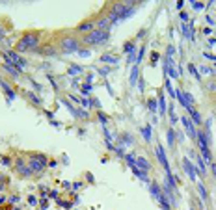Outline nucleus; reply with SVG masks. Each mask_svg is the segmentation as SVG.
Returning <instances> with one entry per match:
<instances>
[{
  "mask_svg": "<svg viewBox=\"0 0 216 210\" xmlns=\"http://www.w3.org/2000/svg\"><path fill=\"white\" fill-rule=\"evenodd\" d=\"M39 32H26L21 39L15 43V52H28L39 47Z\"/></svg>",
  "mask_w": 216,
  "mask_h": 210,
  "instance_id": "f257e3e1",
  "label": "nucleus"
},
{
  "mask_svg": "<svg viewBox=\"0 0 216 210\" xmlns=\"http://www.w3.org/2000/svg\"><path fill=\"white\" fill-rule=\"evenodd\" d=\"M110 37V32L108 30H91L86 37H84V43H88V45H101L104 43V41H108Z\"/></svg>",
  "mask_w": 216,
  "mask_h": 210,
  "instance_id": "f03ea898",
  "label": "nucleus"
},
{
  "mask_svg": "<svg viewBox=\"0 0 216 210\" xmlns=\"http://www.w3.org/2000/svg\"><path fill=\"white\" fill-rule=\"evenodd\" d=\"M47 166H49L47 156H43V155H32V156H30L28 167L32 169V173H39V171H43Z\"/></svg>",
  "mask_w": 216,
  "mask_h": 210,
  "instance_id": "7ed1b4c3",
  "label": "nucleus"
},
{
  "mask_svg": "<svg viewBox=\"0 0 216 210\" xmlns=\"http://www.w3.org/2000/svg\"><path fill=\"white\" fill-rule=\"evenodd\" d=\"M60 45H62V50H63L65 54H69V52H78V50H80V43H78V39H77V37H71V35L63 37Z\"/></svg>",
  "mask_w": 216,
  "mask_h": 210,
  "instance_id": "20e7f679",
  "label": "nucleus"
},
{
  "mask_svg": "<svg viewBox=\"0 0 216 210\" xmlns=\"http://www.w3.org/2000/svg\"><path fill=\"white\" fill-rule=\"evenodd\" d=\"M4 60H6V63H11V65H17V67H26V60H23L19 52H15V50H6L4 52Z\"/></svg>",
  "mask_w": 216,
  "mask_h": 210,
  "instance_id": "39448f33",
  "label": "nucleus"
},
{
  "mask_svg": "<svg viewBox=\"0 0 216 210\" xmlns=\"http://www.w3.org/2000/svg\"><path fill=\"white\" fill-rule=\"evenodd\" d=\"M151 193L155 195V199L160 203V206H162V210H170V203H168V199L164 197V192H160V188H158V184L157 182H153L151 184Z\"/></svg>",
  "mask_w": 216,
  "mask_h": 210,
  "instance_id": "423d86ee",
  "label": "nucleus"
},
{
  "mask_svg": "<svg viewBox=\"0 0 216 210\" xmlns=\"http://www.w3.org/2000/svg\"><path fill=\"white\" fill-rule=\"evenodd\" d=\"M179 121H183V125H184V129H186L188 136L192 138V140H196V138H198V132H196V129H194V121H190L186 115H183Z\"/></svg>",
  "mask_w": 216,
  "mask_h": 210,
  "instance_id": "0eeeda50",
  "label": "nucleus"
},
{
  "mask_svg": "<svg viewBox=\"0 0 216 210\" xmlns=\"http://www.w3.org/2000/svg\"><path fill=\"white\" fill-rule=\"evenodd\" d=\"M190 155L196 158V167H198V171L201 173V175H205V173H207V167H205V164H203L201 155H199V152H190Z\"/></svg>",
  "mask_w": 216,
  "mask_h": 210,
  "instance_id": "6e6552de",
  "label": "nucleus"
},
{
  "mask_svg": "<svg viewBox=\"0 0 216 210\" xmlns=\"http://www.w3.org/2000/svg\"><path fill=\"white\" fill-rule=\"evenodd\" d=\"M15 167H17V171L21 173V175H24V177L32 175V169H30V167H28V164H24L23 160H17V164H15Z\"/></svg>",
  "mask_w": 216,
  "mask_h": 210,
  "instance_id": "1a4fd4ad",
  "label": "nucleus"
},
{
  "mask_svg": "<svg viewBox=\"0 0 216 210\" xmlns=\"http://www.w3.org/2000/svg\"><path fill=\"white\" fill-rule=\"evenodd\" d=\"M136 167H138V169H142V171H149V169H151V164H149L147 158L136 156Z\"/></svg>",
  "mask_w": 216,
  "mask_h": 210,
  "instance_id": "9d476101",
  "label": "nucleus"
},
{
  "mask_svg": "<svg viewBox=\"0 0 216 210\" xmlns=\"http://www.w3.org/2000/svg\"><path fill=\"white\" fill-rule=\"evenodd\" d=\"M183 167H184V171H186L188 175H190V178H192V181H196V171H194V166L190 164V160H188V158H184V160H183Z\"/></svg>",
  "mask_w": 216,
  "mask_h": 210,
  "instance_id": "9b49d317",
  "label": "nucleus"
},
{
  "mask_svg": "<svg viewBox=\"0 0 216 210\" xmlns=\"http://www.w3.org/2000/svg\"><path fill=\"white\" fill-rule=\"evenodd\" d=\"M93 30V20H86V22H82V24H78V32H91Z\"/></svg>",
  "mask_w": 216,
  "mask_h": 210,
  "instance_id": "f8f14e48",
  "label": "nucleus"
},
{
  "mask_svg": "<svg viewBox=\"0 0 216 210\" xmlns=\"http://www.w3.org/2000/svg\"><path fill=\"white\" fill-rule=\"evenodd\" d=\"M0 86H2V89L6 91V95L9 97V99H15V93H13V89L9 88V86H8V84H6V82H4L2 78H0Z\"/></svg>",
  "mask_w": 216,
  "mask_h": 210,
  "instance_id": "ddd939ff",
  "label": "nucleus"
},
{
  "mask_svg": "<svg viewBox=\"0 0 216 210\" xmlns=\"http://www.w3.org/2000/svg\"><path fill=\"white\" fill-rule=\"evenodd\" d=\"M198 192H199V199H201V201H207V199H209L207 190H205V186H203L201 182H198Z\"/></svg>",
  "mask_w": 216,
  "mask_h": 210,
  "instance_id": "4468645a",
  "label": "nucleus"
},
{
  "mask_svg": "<svg viewBox=\"0 0 216 210\" xmlns=\"http://www.w3.org/2000/svg\"><path fill=\"white\" fill-rule=\"evenodd\" d=\"M101 61H104V63H117V58H115V56H112V54H104L103 58H101Z\"/></svg>",
  "mask_w": 216,
  "mask_h": 210,
  "instance_id": "2eb2a0df",
  "label": "nucleus"
},
{
  "mask_svg": "<svg viewBox=\"0 0 216 210\" xmlns=\"http://www.w3.org/2000/svg\"><path fill=\"white\" fill-rule=\"evenodd\" d=\"M132 171H134V175H136V177H140V178H142V181H145V182L149 181V178H147V175H145V171L138 169V167H132Z\"/></svg>",
  "mask_w": 216,
  "mask_h": 210,
  "instance_id": "dca6fc26",
  "label": "nucleus"
},
{
  "mask_svg": "<svg viewBox=\"0 0 216 210\" xmlns=\"http://www.w3.org/2000/svg\"><path fill=\"white\" fill-rule=\"evenodd\" d=\"M140 71H138V65H134L132 67V73H130V84H136V78H138Z\"/></svg>",
  "mask_w": 216,
  "mask_h": 210,
  "instance_id": "f3484780",
  "label": "nucleus"
},
{
  "mask_svg": "<svg viewBox=\"0 0 216 210\" xmlns=\"http://www.w3.org/2000/svg\"><path fill=\"white\" fill-rule=\"evenodd\" d=\"M190 115H192V119H194V123H198V125H199V123H201V115H199V112L198 110H190Z\"/></svg>",
  "mask_w": 216,
  "mask_h": 210,
  "instance_id": "a211bd4d",
  "label": "nucleus"
},
{
  "mask_svg": "<svg viewBox=\"0 0 216 210\" xmlns=\"http://www.w3.org/2000/svg\"><path fill=\"white\" fill-rule=\"evenodd\" d=\"M158 110H160V114H162V115L166 114V100H164V97H162V95L158 97Z\"/></svg>",
  "mask_w": 216,
  "mask_h": 210,
  "instance_id": "6ab92c4d",
  "label": "nucleus"
},
{
  "mask_svg": "<svg viewBox=\"0 0 216 210\" xmlns=\"http://www.w3.org/2000/svg\"><path fill=\"white\" fill-rule=\"evenodd\" d=\"M132 50H136V48H134V43H132V41H129V43H125V45H123V52L130 54Z\"/></svg>",
  "mask_w": 216,
  "mask_h": 210,
  "instance_id": "aec40b11",
  "label": "nucleus"
},
{
  "mask_svg": "<svg viewBox=\"0 0 216 210\" xmlns=\"http://www.w3.org/2000/svg\"><path fill=\"white\" fill-rule=\"evenodd\" d=\"M188 71H190V73H192V76H194L196 80H199V78H201V76H199V73H198V69H196V65H194V63H190V65H188Z\"/></svg>",
  "mask_w": 216,
  "mask_h": 210,
  "instance_id": "412c9836",
  "label": "nucleus"
},
{
  "mask_svg": "<svg viewBox=\"0 0 216 210\" xmlns=\"http://www.w3.org/2000/svg\"><path fill=\"white\" fill-rule=\"evenodd\" d=\"M142 134H144V138H145V141H151V129H149V126H144V129H142Z\"/></svg>",
  "mask_w": 216,
  "mask_h": 210,
  "instance_id": "4be33fe9",
  "label": "nucleus"
},
{
  "mask_svg": "<svg viewBox=\"0 0 216 210\" xmlns=\"http://www.w3.org/2000/svg\"><path fill=\"white\" fill-rule=\"evenodd\" d=\"M147 106H149V110H151L153 114H155V112H157V108H158V106H157V100H155V99H149Z\"/></svg>",
  "mask_w": 216,
  "mask_h": 210,
  "instance_id": "5701e85b",
  "label": "nucleus"
},
{
  "mask_svg": "<svg viewBox=\"0 0 216 210\" xmlns=\"http://www.w3.org/2000/svg\"><path fill=\"white\" fill-rule=\"evenodd\" d=\"M99 26H101V30H106V26H110V20H108V17H104V19H101V20H99Z\"/></svg>",
  "mask_w": 216,
  "mask_h": 210,
  "instance_id": "b1692460",
  "label": "nucleus"
},
{
  "mask_svg": "<svg viewBox=\"0 0 216 210\" xmlns=\"http://www.w3.org/2000/svg\"><path fill=\"white\" fill-rule=\"evenodd\" d=\"M173 129H168V145H173Z\"/></svg>",
  "mask_w": 216,
  "mask_h": 210,
  "instance_id": "393cba45",
  "label": "nucleus"
},
{
  "mask_svg": "<svg viewBox=\"0 0 216 210\" xmlns=\"http://www.w3.org/2000/svg\"><path fill=\"white\" fill-rule=\"evenodd\" d=\"M82 71V67H78V65H73V67H69V74H77Z\"/></svg>",
  "mask_w": 216,
  "mask_h": 210,
  "instance_id": "a878e982",
  "label": "nucleus"
},
{
  "mask_svg": "<svg viewBox=\"0 0 216 210\" xmlns=\"http://www.w3.org/2000/svg\"><path fill=\"white\" fill-rule=\"evenodd\" d=\"M89 54H91L89 50H78V56H82V58H88Z\"/></svg>",
  "mask_w": 216,
  "mask_h": 210,
  "instance_id": "bb28decb",
  "label": "nucleus"
},
{
  "mask_svg": "<svg viewBox=\"0 0 216 210\" xmlns=\"http://www.w3.org/2000/svg\"><path fill=\"white\" fill-rule=\"evenodd\" d=\"M89 89H91V86H89V84H86V86L82 88V93H84V95H89Z\"/></svg>",
  "mask_w": 216,
  "mask_h": 210,
  "instance_id": "cd10ccee",
  "label": "nucleus"
},
{
  "mask_svg": "<svg viewBox=\"0 0 216 210\" xmlns=\"http://www.w3.org/2000/svg\"><path fill=\"white\" fill-rule=\"evenodd\" d=\"M99 119H101V123L103 125H106V121H108V117L104 115V114H99Z\"/></svg>",
  "mask_w": 216,
  "mask_h": 210,
  "instance_id": "c85d7f7f",
  "label": "nucleus"
},
{
  "mask_svg": "<svg viewBox=\"0 0 216 210\" xmlns=\"http://www.w3.org/2000/svg\"><path fill=\"white\" fill-rule=\"evenodd\" d=\"M80 104H82L84 108H89V100L88 99H82V100H80Z\"/></svg>",
  "mask_w": 216,
  "mask_h": 210,
  "instance_id": "c756f323",
  "label": "nucleus"
},
{
  "mask_svg": "<svg viewBox=\"0 0 216 210\" xmlns=\"http://www.w3.org/2000/svg\"><path fill=\"white\" fill-rule=\"evenodd\" d=\"M192 6H194V9H203V4L201 2H194Z\"/></svg>",
  "mask_w": 216,
  "mask_h": 210,
  "instance_id": "7c9ffc66",
  "label": "nucleus"
},
{
  "mask_svg": "<svg viewBox=\"0 0 216 210\" xmlns=\"http://www.w3.org/2000/svg\"><path fill=\"white\" fill-rule=\"evenodd\" d=\"M199 69H201V73H205V74H210V73H212V69H209V67H199Z\"/></svg>",
  "mask_w": 216,
  "mask_h": 210,
  "instance_id": "2f4dec72",
  "label": "nucleus"
},
{
  "mask_svg": "<svg viewBox=\"0 0 216 210\" xmlns=\"http://www.w3.org/2000/svg\"><path fill=\"white\" fill-rule=\"evenodd\" d=\"M181 20H183V22H186V20H188V15H186V13H184V11H183V13H181Z\"/></svg>",
  "mask_w": 216,
  "mask_h": 210,
  "instance_id": "473e14b6",
  "label": "nucleus"
},
{
  "mask_svg": "<svg viewBox=\"0 0 216 210\" xmlns=\"http://www.w3.org/2000/svg\"><path fill=\"white\" fill-rule=\"evenodd\" d=\"M210 167H212V173H214V177H216V164H210Z\"/></svg>",
  "mask_w": 216,
  "mask_h": 210,
  "instance_id": "72a5a7b5",
  "label": "nucleus"
},
{
  "mask_svg": "<svg viewBox=\"0 0 216 210\" xmlns=\"http://www.w3.org/2000/svg\"><path fill=\"white\" fill-rule=\"evenodd\" d=\"M4 34H6V32H4V28H2V26H0V39H2V37H4Z\"/></svg>",
  "mask_w": 216,
  "mask_h": 210,
  "instance_id": "f704fd0d",
  "label": "nucleus"
},
{
  "mask_svg": "<svg viewBox=\"0 0 216 210\" xmlns=\"http://www.w3.org/2000/svg\"><path fill=\"white\" fill-rule=\"evenodd\" d=\"M192 210H196V208H192Z\"/></svg>",
  "mask_w": 216,
  "mask_h": 210,
  "instance_id": "c9c22d12",
  "label": "nucleus"
}]
</instances>
